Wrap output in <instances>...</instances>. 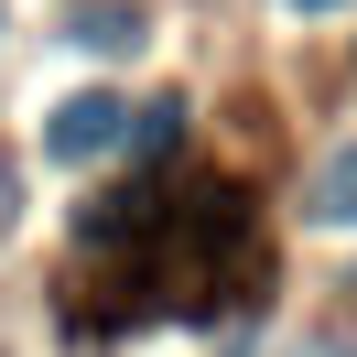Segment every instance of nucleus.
Returning <instances> with one entry per match:
<instances>
[{
	"label": "nucleus",
	"instance_id": "f03ea898",
	"mask_svg": "<svg viewBox=\"0 0 357 357\" xmlns=\"http://www.w3.org/2000/svg\"><path fill=\"white\" fill-rule=\"evenodd\" d=\"M119 141H130V87H119V76H76V87L44 98V119H33V162L66 174V184L119 174Z\"/></svg>",
	"mask_w": 357,
	"mask_h": 357
},
{
	"label": "nucleus",
	"instance_id": "1a4fd4ad",
	"mask_svg": "<svg viewBox=\"0 0 357 357\" xmlns=\"http://www.w3.org/2000/svg\"><path fill=\"white\" fill-rule=\"evenodd\" d=\"M0 54H11V0H0Z\"/></svg>",
	"mask_w": 357,
	"mask_h": 357
},
{
	"label": "nucleus",
	"instance_id": "6e6552de",
	"mask_svg": "<svg viewBox=\"0 0 357 357\" xmlns=\"http://www.w3.org/2000/svg\"><path fill=\"white\" fill-rule=\"evenodd\" d=\"M347 76H357V11H347Z\"/></svg>",
	"mask_w": 357,
	"mask_h": 357
},
{
	"label": "nucleus",
	"instance_id": "20e7f679",
	"mask_svg": "<svg viewBox=\"0 0 357 357\" xmlns=\"http://www.w3.org/2000/svg\"><path fill=\"white\" fill-rule=\"evenodd\" d=\"M292 227H314V238H357V130L314 141V162L292 174Z\"/></svg>",
	"mask_w": 357,
	"mask_h": 357
},
{
	"label": "nucleus",
	"instance_id": "0eeeda50",
	"mask_svg": "<svg viewBox=\"0 0 357 357\" xmlns=\"http://www.w3.org/2000/svg\"><path fill=\"white\" fill-rule=\"evenodd\" d=\"M260 11H271V22H347L357 0H260Z\"/></svg>",
	"mask_w": 357,
	"mask_h": 357
},
{
	"label": "nucleus",
	"instance_id": "423d86ee",
	"mask_svg": "<svg viewBox=\"0 0 357 357\" xmlns=\"http://www.w3.org/2000/svg\"><path fill=\"white\" fill-rule=\"evenodd\" d=\"M260 357H357V325H292V335H271Z\"/></svg>",
	"mask_w": 357,
	"mask_h": 357
},
{
	"label": "nucleus",
	"instance_id": "7ed1b4c3",
	"mask_svg": "<svg viewBox=\"0 0 357 357\" xmlns=\"http://www.w3.org/2000/svg\"><path fill=\"white\" fill-rule=\"evenodd\" d=\"M54 44L87 76H119L162 44V0H54Z\"/></svg>",
	"mask_w": 357,
	"mask_h": 357
},
{
	"label": "nucleus",
	"instance_id": "f257e3e1",
	"mask_svg": "<svg viewBox=\"0 0 357 357\" xmlns=\"http://www.w3.org/2000/svg\"><path fill=\"white\" fill-rule=\"evenodd\" d=\"M271 195L227 162L174 174H98L66 217V335H130V325H238L271 303Z\"/></svg>",
	"mask_w": 357,
	"mask_h": 357
},
{
	"label": "nucleus",
	"instance_id": "39448f33",
	"mask_svg": "<svg viewBox=\"0 0 357 357\" xmlns=\"http://www.w3.org/2000/svg\"><path fill=\"white\" fill-rule=\"evenodd\" d=\"M195 162V87H141L130 98V141H119V174H174Z\"/></svg>",
	"mask_w": 357,
	"mask_h": 357
}]
</instances>
